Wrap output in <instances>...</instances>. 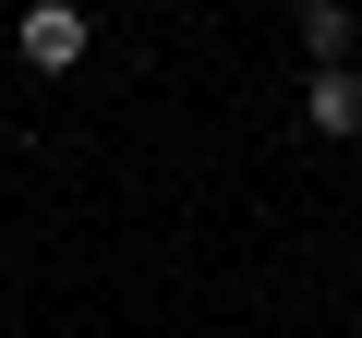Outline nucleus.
Returning a JSON list of instances; mask_svg holds the SVG:
<instances>
[{"mask_svg":"<svg viewBox=\"0 0 362 338\" xmlns=\"http://www.w3.org/2000/svg\"><path fill=\"white\" fill-rule=\"evenodd\" d=\"M97 37H85V13H73V0H37V13H25V61L37 73H73Z\"/></svg>","mask_w":362,"mask_h":338,"instance_id":"1","label":"nucleus"},{"mask_svg":"<svg viewBox=\"0 0 362 338\" xmlns=\"http://www.w3.org/2000/svg\"><path fill=\"white\" fill-rule=\"evenodd\" d=\"M302 49H314V73H338L350 61V13H302Z\"/></svg>","mask_w":362,"mask_h":338,"instance_id":"3","label":"nucleus"},{"mask_svg":"<svg viewBox=\"0 0 362 338\" xmlns=\"http://www.w3.org/2000/svg\"><path fill=\"white\" fill-rule=\"evenodd\" d=\"M302 13H350V0H302Z\"/></svg>","mask_w":362,"mask_h":338,"instance_id":"4","label":"nucleus"},{"mask_svg":"<svg viewBox=\"0 0 362 338\" xmlns=\"http://www.w3.org/2000/svg\"><path fill=\"white\" fill-rule=\"evenodd\" d=\"M302 109H314V133H338V145H350V133H362V73H350V61H338V73H314V97H302Z\"/></svg>","mask_w":362,"mask_h":338,"instance_id":"2","label":"nucleus"}]
</instances>
